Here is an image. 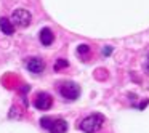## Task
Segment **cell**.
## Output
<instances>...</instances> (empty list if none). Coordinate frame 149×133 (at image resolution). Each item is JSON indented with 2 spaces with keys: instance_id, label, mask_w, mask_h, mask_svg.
Here are the masks:
<instances>
[{
  "instance_id": "6da1fadb",
  "label": "cell",
  "mask_w": 149,
  "mask_h": 133,
  "mask_svg": "<svg viewBox=\"0 0 149 133\" xmlns=\"http://www.w3.org/2000/svg\"><path fill=\"white\" fill-rule=\"evenodd\" d=\"M103 123H104V117L101 114H90L80 122V130L85 133H96L103 127Z\"/></svg>"
},
{
  "instance_id": "7a4b0ae2",
  "label": "cell",
  "mask_w": 149,
  "mask_h": 133,
  "mask_svg": "<svg viewBox=\"0 0 149 133\" xmlns=\"http://www.w3.org/2000/svg\"><path fill=\"white\" fill-rule=\"evenodd\" d=\"M40 125L47 128L50 133H66L69 128L68 122L64 119H50V117H42Z\"/></svg>"
},
{
  "instance_id": "3957f363",
  "label": "cell",
  "mask_w": 149,
  "mask_h": 133,
  "mask_svg": "<svg viewBox=\"0 0 149 133\" xmlns=\"http://www.w3.org/2000/svg\"><path fill=\"white\" fill-rule=\"evenodd\" d=\"M59 93L64 100H69V101H74L80 96V87H79L75 82H71V80H66L59 85Z\"/></svg>"
},
{
  "instance_id": "277c9868",
  "label": "cell",
  "mask_w": 149,
  "mask_h": 133,
  "mask_svg": "<svg viewBox=\"0 0 149 133\" xmlns=\"http://www.w3.org/2000/svg\"><path fill=\"white\" fill-rule=\"evenodd\" d=\"M31 13L26 10V8H18L11 13V21H13L15 26H19V27H27L31 24Z\"/></svg>"
},
{
  "instance_id": "5b68a950",
  "label": "cell",
  "mask_w": 149,
  "mask_h": 133,
  "mask_svg": "<svg viewBox=\"0 0 149 133\" xmlns=\"http://www.w3.org/2000/svg\"><path fill=\"white\" fill-rule=\"evenodd\" d=\"M34 106L39 111H48L53 106V98L48 93H45V91L37 93V96L34 98Z\"/></svg>"
},
{
  "instance_id": "8992f818",
  "label": "cell",
  "mask_w": 149,
  "mask_h": 133,
  "mask_svg": "<svg viewBox=\"0 0 149 133\" xmlns=\"http://www.w3.org/2000/svg\"><path fill=\"white\" fill-rule=\"evenodd\" d=\"M26 68L27 71L34 72V74H40V72L45 71V63L40 58H29L26 61Z\"/></svg>"
},
{
  "instance_id": "52a82bcc",
  "label": "cell",
  "mask_w": 149,
  "mask_h": 133,
  "mask_svg": "<svg viewBox=\"0 0 149 133\" xmlns=\"http://www.w3.org/2000/svg\"><path fill=\"white\" fill-rule=\"evenodd\" d=\"M39 39H40V43H42V45L50 47L53 43V40H55V36H53V32H52L50 27H43V29L40 31V34H39Z\"/></svg>"
},
{
  "instance_id": "ba28073f",
  "label": "cell",
  "mask_w": 149,
  "mask_h": 133,
  "mask_svg": "<svg viewBox=\"0 0 149 133\" xmlns=\"http://www.w3.org/2000/svg\"><path fill=\"white\" fill-rule=\"evenodd\" d=\"M0 31H2L5 36H13V34H15L13 21L8 19V18H0Z\"/></svg>"
},
{
  "instance_id": "9c48e42d",
  "label": "cell",
  "mask_w": 149,
  "mask_h": 133,
  "mask_svg": "<svg viewBox=\"0 0 149 133\" xmlns=\"http://www.w3.org/2000/svg\"><path fill=\"white\" fill-rule=\"evenodd\" d=\"M77 56L82 59V61H88L91 56V48L88 45H85V43H82V45L77 47Z\"/></svg>"
},
{
  "instance_id": "30bf717a",
  "label": "cell",
  "mask_w": 149,
  "mask_h": 133,
  "mask_svg": "<svg viewBox=\"0 0 149 133\" xmlns=\"http://www.w3.org/2000/svg\"><path fill=\"white\" fill-rule=\"evenodd\" d=\"M68 68H69V63L66 61V59H56V63H55V71L56 72L63 71V69H68Z\"/></svg>"
},
{
  "instance_id": "8fae6325",
  "label": "cell",
  "mask_w": 149,
  "mask_h": 133,
  "mask_svg": "<svg viewBox=\"0 0 149 133\" xmlns=\"http://www.w3.org/2000/svg\"><path fill=\"white\" fill-rule=\"evenodd\" d=\"M111 53H112V48H111V47H104L103 48V55L104 56H109Z\"/></svg>"
},
{
  "instance_id": "7c38bea8",
  "label": "cell",
  "mask_w": 149,
  "mask_h": 133,
  "mask_svg": "<svg viewBox=\"0 0 149 133\" xmlns=\"http://www.w3.org/2000/svg\"><path fill=\"white\" fill-rule=\"evenodd\" d=\"M148 103H149V100H144V101H141V104H139V109H144V107L148 106Z\"/></svg>"
},
{
  "instance_id": "4fadbf2b",
  "label": "cell",
  "mask_w": 149,
  "mask_h": 133,
  "mask_svg": "<svg viewBox=\"0 0 149 133\" xmlns=\"http://www.w3.org/2000/svg\"><path fill=\"white\" fill-rule=\"evenodd\" d=\"M146 71L149 72V55H148V59H146Z\"/></svg>"
}]
</instances>
